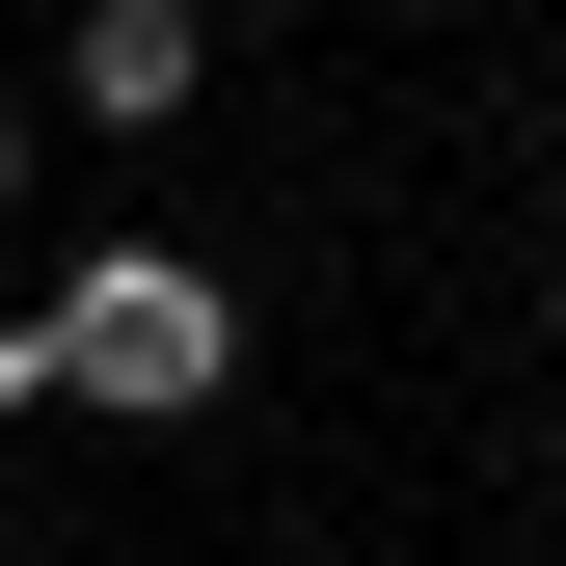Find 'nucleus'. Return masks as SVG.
Segmentation results:
<instances>
[{
	"mask_svg": "<svg viewBox=\"0 0 566 566\" xmlns=\"http://www.w3.org/2000/svg\"><path fill=\"white\" fill-rule=\"evenodd\" d=\"M217 270H163V243H108L82 270V297H54V378H82V405H217Z\"/></svg>",
	"mask_w": 566,
	"mask_h": 566,
	"instance_id": "f257e3e1",
	"label": "nucleus"
},
{
	"mask_svg": "<svg viewBox=\"0 0 566 566\" xmlns=\"http://www.w3.org/2000/svg\"><path fill=\"white\" fill-rule=\"evenodd\" d=\"M82 108H108V135L189 108V0H82Z\"/></svg>",
	"mask_w": 566,
	"mask_h": 566,
	"instance_id": "f03ea898",
	"label": "nucleus"
}]
</instances>
